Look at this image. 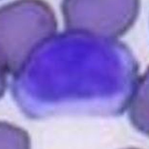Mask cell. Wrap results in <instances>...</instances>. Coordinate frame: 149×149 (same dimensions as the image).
I'll list each match as a JSON object with an SVG mask.
<instances>
[{
    "label": "cell",
    "instance_id": "1",
    "mask_svg": "<svg viewBox=\"0 0 149 149\" xmlns=\"http://www.w3.org/2000/svg\"><path fill=\"white\" fill-rule=\"evenodd\" d=\"M139 77L131 49L118 40L56 33L13 76L12 93L25 115H115L127 109Z\"/></svg>",
    "mask_w": 149,
    "mask_h": 149
},
{
    "label": "cell",
    "instance_id": "2",
    "mask_svg": "<svg viewBox=\"0 0 149 149\" xmlns=\"http://www.w3.org/2000/svg\"><path fill=\"white\" fill-rule=\"evenodd\" d=\"M53 9L44 0H14L0 6V57L14 76L38 47L57 33Z\"/></svg>",
    "mask_w": 149,
    "mask_h": 149
},
{
    "label": "cell",
    "instance_id": "3",
    "mask_svg": "<svg viewBox=\"0 0 149 149\" xmlns=\"http://www.w3.org/2000/svg\"><path fill=\"white\" fill-rule=\"evenodd\" d=\"M141 0H62L67 31L118 40L133 27Z\"/></svg>",
    "mask_w": 149,
    "mask_h": 149
},
{
    "label": "cell",
    "instance_id": "4",
    "mask_svg": "<svg viewBox=\"0 0 149 149\" xmlns=\"http://www.w3.org/2000/svg\"><path fill=\"white\" fill-rule=\"evenodd\" d=\"M127 111L133 127L149 136V66L136 79Z\"/></svg>",
    "mask_w": 149,
    "mask_h": 149
},
{
    "label": "cell",
    "instance_id": "5",
    "mask_svg": "<svg viewBox=\"0 0 149 149\" xmlns=\"http://www.w3.org/2000/svg\"><path fill=\"white\" fill-rule=\"evenodd\" d=\"M0 149H31L30 136L22 128L0 121Z\"/></svg>",
    "mask_w": 149,
    "mask_h": 149
},
{
    "label": "cell",
    "instance_id": "6",
    "mask_svg": "<svg viewBox=\"0 0 149 149\" xmlns=\"http://www.w3.org/2000/svg\"><path fill=\"white\" fill-rule=\"evenodd\" d=\"M8 71L6 70V67L3 63L1 57H0V98L4 95L6 88H7V76Z\"/></svg>",
    "mask_w": 149,
    "mask_h": 149
},
{
    "label": "cell",
    "instance_id": "7",
    "mask_svg": "<svg viewBox=\"0 0 149 149\" xmlns=\"http://www.w3.org/2000/svg\"><path fill=\"white\" fill-rule=\"evenodd\" d=\"M126 149H138V148H126Z\"/></svg>",
    "mask_w": 149,
    "mask_h": 149
}]
</instances>
